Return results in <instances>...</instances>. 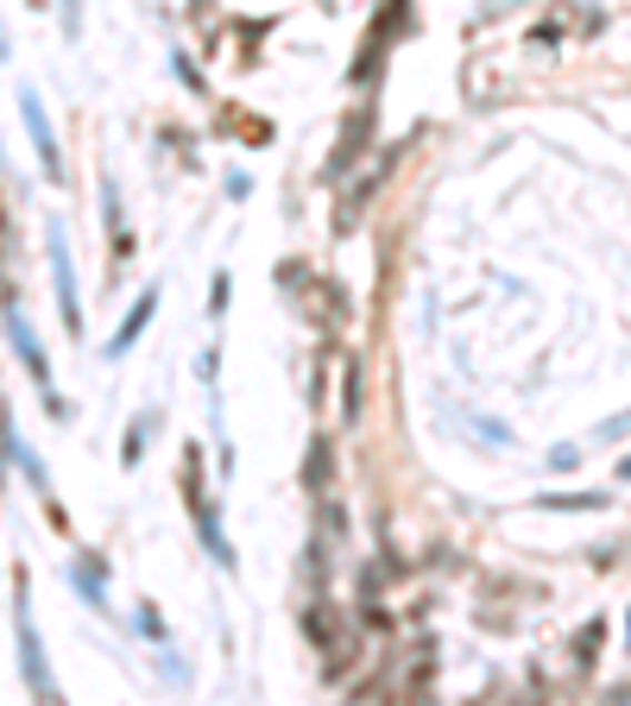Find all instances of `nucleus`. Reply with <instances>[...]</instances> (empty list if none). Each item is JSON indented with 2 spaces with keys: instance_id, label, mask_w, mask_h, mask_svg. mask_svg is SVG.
<instances>
[{
  "instance_id": "nucleus-5",
  "label": "nucleus",
  "mask_w": 631,
  "mask_h": 706,
  "mask_svg": "<svg viewBox=\"0 0 631 706\" xmlns=\"http://www.w3.org/2000/svg\"><path fill=\"white\" fill-rule=\"evenodd\" d=\"M152 310H158V291H146V296H139V310L127 315V322H120V334H114V347H108V353H127V347H133V341H139V329L152 322Z\"/></svg>"
},
{
  "instance_id": "nucleus-2",
  "label": "nucleus",
  "mask_w": 631,
  "mask_h": 706,
  "mask_svg": "<svg viewBox=\"0 0 631 706\" xmlns=\"http://www.w3.org/2000/svg\"><path fill=\"white\" fill-rule=\"evenodd\" d=\"M13 618H20V663H26V682H32V694L39 700H58V682H51V668H44L39 656V631H32V606H13Z\"/></svg>"
},
{
  "instance_id": "nucleus-3",
  "label": "nucleus",
  "mask_w": 631,
  "mask_h": 706,
  "mask_svg": "<svg viewBox=\"0 0 631 706\" xmlns=\"http://www.w3.org/2000/svg\"><path fill=\"white\" fill-rule=\"evenodd\" d=\"M7 334H13V347H20V360L32 366V379H39L44 404H51V411H63V404H58V385H51V366H44V353H39V334H32V329L20 322V310H13V303H7Z\"/></svg>"
},
{
  "instance_id": "nucleus-1",
  "label": "nucleus",
  "mask_w": 631,
  "mask_h": 706,
  "mask_svg": "<svg viewBox=\"0 0 631 706\" xmlns=\"http://www.w3.org/2000/svg\"><path fill=\"white\" fill-rule=\"evenodd\" d=\"M51 272H58V310H63V329L77 334L82 329V303H77V265H70V246H63V228L51 221Z\"/></svg>"
},
{
  "instance_id": "nucleus-6",
  "label": "nucleus",
  "mask_w": 631,
  "mask_h": 706,
  "mask_svg": "<svg viewBox=\"0 0 631 706\" xmlns=\"http://www.w3.org/2000/svg\"><path fill=\"white\" fill-rule=\"evenodd\" d=\"M152 423H158V416H133V430H127V467H133L139 454H146L139 442H146V430H152Z\"/></svg>"
},
{
  "instance_id": "nucleus-4",
  "label": "nucleus",
  "mask_w": 631,
  "mask_h": 706,
  "mask_svg": "<svg viewBox=\"0 0 631 706\" xmlns=\"http://www.w3.org/2000/svg\"><path fill=\"white\" fill-rule=\"evenodd\" d=\"M20 114H26V127H32V145H39V164L51 176L63 171V158H58V139H51V127H44V108H39V95H26L20 101Z\"/></svg>"
},
{
  "instance_id": "nucleus-7",
  "label": "nucleus",
  "mask_w": 631,
  "mask_h": 706,
  "mask_svg": "<svg viewBox=\"0 0 631 706\" xmlns=\"http://www.w3.org/2000/svg\"><path fill=\"white\" fill-rule=\"evenodd\" d=\"M63 20H70V26H77V0H63Z\"/></svg>"
}]
</instances>
